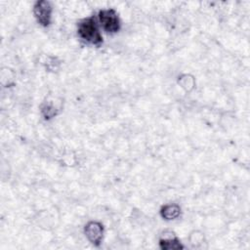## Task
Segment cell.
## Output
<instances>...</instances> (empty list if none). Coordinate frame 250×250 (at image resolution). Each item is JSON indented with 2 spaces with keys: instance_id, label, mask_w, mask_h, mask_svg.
<instances>
[{
  "instance_id": "7a4b0ae2",
  "label": "cell",
  "mask_w": 250,
  "mask_h": 250,
  "mask_svg": "<svg viewBox=\"0 0 250 250\" xmlns=\"http://www.w3.org/2000/svg\"><path fill=\"white\" fill-rule=\"evenodd\" d=\"M99 20L103 28L108 33H115L120 28V21L113 9H105L99 12Z\"/></svg>"
},
{
  "instance_id": "277c9868",
  "label": "cell",
  "mask_w": 250,
  "mask_h": 250,
  "mask_svg": "<svg viewBox=\"0 0 250 250\" xmlns=\"http://www.w3.org/2000/svg\"><path fill=\"white\" fill-rule=\"evenodd\" d=\"M104 233L103 225L99 222H89L85 226V234L87 238L95 245H99L102 241Z\"/></svg>"
},
{
  "instance_id": "5b68a950",
  "label": "cell",
  "mask_w": 250,
  "mask_h": 250,
  "mask_svg": "<svg viewBox=\"0 0 250 250\" xmlns=\"http://www.w3.org/2000/svg\"><path fill=\"white\" fill-rule=\"evenodd\" d=\"M181 213V208L177 204H168L161 208L160 214L165 220H174L179 217Z\"/></svg>"
},
{
  "instance_id": "6da1fadb",
  "label": "cell",
  "mask_w": 250,
  "mask_h": 250,
  "mask_svg": "<svg viewBox=\"0 0 250 250\" xmlns=\"http://www.w3.org/2000/svg\"><path fill=\"white\" fill-rule=\"evenodd\" d=\"M77 32L81 39L90 44L100 45L103 42V37L93 18H87L82 20L78 23Z\"/></svg>"
},
{
  "instance_id": "3957f363",
  "label": "cell",
  "mask_w": 250,
  "mask_h": 250,
  "mask_svg": "<svg viewBox=\"0 0 250 250\" xmlns=\"http://www.w3.org/2000/svg\"><path fill=\"white\" fill-rule=\"evenodd\" d=\"M33 14L41 25L48 26L51 22L52 6L48 1H37L33 6Z\"/></svg>"
},
{
  "instance_id": "8992f818",
  "label": "cell",
  "mask_w": 250,
  "mask_h": 250,
  "mask_svg": "<svg viewBox=\"0 0 250 250\" xmlns=\"http://www.w3.org/2000/svg\"><path fill=\"white\" fill-rule=\"evenodd\" d=\"M159 245H160V248L164 249V250L182 249L183 248V245L180 243L179 239L175 235H172L170 237L161 238L159 241Z\"/></svg>"
}]
</instances>
